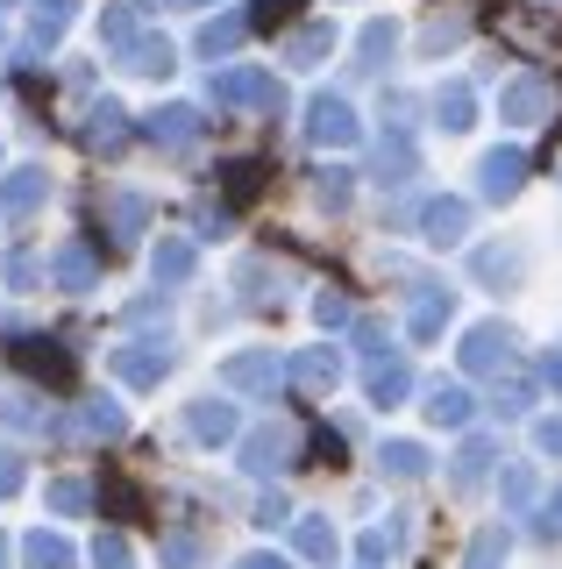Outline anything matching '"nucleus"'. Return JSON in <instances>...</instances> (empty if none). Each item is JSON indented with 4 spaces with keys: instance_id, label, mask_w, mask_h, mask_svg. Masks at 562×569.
<instances>
[{
    "instance_id": "obj_53",
    "label": "nucleus",
    "mask_w": 562,
    "mask_h": 569,
    "mask_svg": "<svg viewBox=\"0 0 562 569\" xmlns=\"http://www.w3.org/2000/svg\"><path fill=\"white\" fill-rule=\"evenodd\" d=\"M235 569H292V562H285V556H263V548H257V556H242Z\"/></svg>"
},
{
    "instance_id": "obj_13",
    "label": "nucleus",
    "mask_w": 562,
    "mask_h": 569,
    "mask_svg": "<svg viewBox=\"0 0 562 569\" xmlns=\"http://www.w3.org/2000/svg\"><path fill=\"white\" fill-rule=\"evenodd\" d=\"M420 406H428L434 427H470V413H478V399H470L463 385H428V399H420Z\"/></svg>"
},
{
    "instance_id": "obj_1",
    "label": "nucleus",
    "mask_w": 562,
    "mask_h": 569,
    "mask_svg": "<svg viewBox=\"0 0 562 569\" xmlns=\"http://www.w3.org/2000/svg\"><path fill=\"white\" fill-rule=\"evenodd\" d=\"M292 462H300V435H292L285 420L242 435V470H250V477H278V470H292Z\"/></svg>"
},
{
    "instance_id": "obj_20",
    "label": "nucleus",
    "mask_w": 562,
    "mask_h": 569,
    "mask_svg": "<svg viewBox=\"0 0 562 569\" xmlns=\"http://www.w3.org/2000/svg\"><path fill=\"white\" fill-rule=\"evenodd\" d=\"M22 556H29V569H72V541H64L58 527H37L22 541Z\"/></svg>"
},
{
    "instance_id": "obj_25",
    "label": "nucleus",
    "mask_w": 562,
    "mask_h": 569,
    "mask_svg": "<svg viewBox=\"0 0 562 569\" xmlns=\"http://www.w3.org/2000/svg\"><path fill=\"white\" fill-rule=\"evenodd\" d=\"M86 136H93V142H100V150H108V157H114V150H121V142H129V114H121V107H114V100H100V107H93V121H86Z\"/></svg>"
},
{
    "instance_id": "obj_45",
    "label": "nucleus",
    "mask_w": 562,
    "mask_h": 569,
    "mask_svg": "<svg viewBox=\"0 0 562 569\" xmlns=\"http://www.w3.org/2000/svg\"><path fill=\"white\" fill-rule=\"evenodd\" d=\"M257 192V164H228V200H250Z\"/></svg>"
},
{
    "instance_id": "obj_54",
    "label": "nucleus",
    "mask_w": 562,
    "mask_h": 569,
    "mask_svg": "<svg viewBox=\"0 0 562 569\" xmlns=\"http://www.w3.org/2000/svg\"><path fill=\"white\" fill-rule=\"evenodd\" d=\"M179 8H214V0H179Z\"/></svg>"
},
{
    "instance_id": "obj_21",
    "label": "nucleus",
    "mask_w": 562,
    "mask_h": 569,
    "mask_svg": "<svg viewBox=\"0 0 562 569\" xmlns=\"http://www.w3.org/2000/svg\"><path fill=\"white\" fill-rule=\"evenodd\" d=\"M79 435H93V441H121V435H129V420H121V406H114V399H86V406H79Z\"/></svg>"
},
{
    "instance_id": "obj_34",
    "label": "nucleus",
    "mask_w": 562,
    "mask_h": 569,
    "mask_svg": "<svg viewBox=\"0 0 562 569\" xmlns=\"http://www.w3.org/2000/svg\"><path fill=\"white\" fill-rule=\"evenodd\" d=\"M392 548H399V527H363L357 556H363V562H384V556H392Z\"/></svg>"
},
{
    "instance_id": "obj_56",
    "label": "nucleus",
    "mask_w": 562,
    "mask_h": 569,
    "mask_svg": "<svg viewBox=\"0 0 562 569\" xmlns=\"http://www.w3.org/2000/svg\"><path fill=\"white\" fill-rule=\"evenodd\" d=\"M143 8H150V0H143Z\"/></svg>"
},
{
    "instance_id": "obj_29",
    "label": "nucleus",
    "mask_w": 562,
    "mask_h": 569,
    "mask_svg": "<svg viewBox=\"0 0 562 569\" xmlns=\"http://www.w3.org/2000/svg\"><path fill=\"white\" fill-rule=\"evenodd\" d=\"M292 541H300V556L307 562H335V527H328V520H300V533H292Z\"/></svg>"
},
{
    "instance_id": "obj_39",
    "label": "nucleus",
    "mask_w": 562,
    "mask_h": 569,
    "mask_svg": "<svg viewBox=\"0 0 562 569\" xmlns=\"http://www.w3.org/2000/svg\"><path fill=\"white\" fill-rule=\"evenodd\" d=\"M93 562L100 569H129V541H121V533H100V541H93Z\"/></svg>"
},
{
    "instance_id": "obj_10",
    "label": "nucleus",
    "mask_w": 562,
    "mask_h": 569,
    "mask_svg": "<svg viewBox=\"0 0 562 569\" xmlns=\"http://www.w3.org/2000/svg\"><path fill=\"white\" fill-rule=\"evenodd\" d=\"M449 313H455V299L442 292V284H420V292H413V313H407L413 342H434V335L449 328Z\"/></svg>"
},
{
    "instance_id": "obj_31",
    "label": "nucleus",
    "mask_w": 562,
    "mask_h": 569,
    "mask_svg": "<svg viewBox=\"0 0 562 569\" xmlns=\"http://www.w3.org/2000/svg\"><path fill=\"white\" fill-rule=\"evenodd\" d=\"M0 420H8V427H43V406L29 399L22 385H0Z\"/></svg>"
},
{
    "instance_id": "obj_24",
    "label": "nucleus",
    "mask_w": 562,
    "mask_h": 569,
    "mask_svg": "<svg viewBox=\"0 0 562 569\" xmlns=\"http://www.w3.org/2000/svg\"><path fill=\"white\" fill-rule=\"evenodd\" d=\"M114 370H121L129 385H157V378L171 370V356H164V349H114Z\"/></svg>"
},
{
    "instance_id": "obj_36",
    "label": "nucleus",
    "mask_w": 562,
    "mask_h": 569,
    "mask_svg": "<svg viewBox=\"0 0 562 569\" xmlns=\"http://www.w3.org/2000/svg\"><path fill=\"white\" fill-rule=\"evenodd\" d=\"M378 164H384L378 178H392V186H399V178H413V150H407V142L392 136V142H384V157H378Z\"/></svg>"
},
{
    "instance_id": "obj_37",
    "label": "nucleus",
    "mask_w": 562,
    "mask_h": 569,
    "mask_svg": "<svg viewBox=\"0 0 562 569\" xmlns=\"http://www.w3.org/2000/svg\"><path fill=\"white\" fill-rule=\"evenodd\" d=\"M86 498H93V491H86L79 477H58V485H50V506H58V512H86Z\"/></svg>"
},
{
    "instance_id": "obj_22",
    "label": "nucleus",
    "mask_w": 562,
    "mask_h": 569,
    "mask_svg": "<svg viewBox=\"0 0 562 569\" xmlns=\"http://www.w3.org/2000/svg\"><path fill=\"white\" fill-rule=\"evenodd\" d=\"M192 263H200V257H192V242H179V236H164V242L150 249V271L164 278V284H185V278H192Z\"/></svg>"
},
{
    "instance_id": "obj_48",
    "label": "nucleus",
    "mask_w": 562,
    "mask_h": 569,
    "mask_svg": "<svg viewBox=\"0 0 562 569\" xmlns=\"http://www.w3.org/2000/svg\"><path fill=\"white\" fill-rule=\"evenodd\" d=\"M164 556H171V562H200V541H192V533H171Z\"/></svg>"
},
{
    "instance_id": "obj_6",
    "label": "nucleus",
    "mask_w": 562,
    "mask_h": 569,
    "mask_svg": "<svg viewBox=\"0 0 562 569\" xmlns=\"http://www.w3.org/2000/svg\"><path fill=\"white\" fill-rule=\"evenodd\" d=\"M499 114L513 121V129H534V121L555 114V86H549V79H513V86L499 93Z\"/></svg>"
},
{
    "instance_id": "obj_26",
    "label": "nucleus",
    "mask_w": 562,
    "mask_h": 569,
    "mask_svg": "<svg viewBox=\"0 0 562 569\" xmlns=\"http://www.w3.org/2000/svg\"><path fill=\"white\" fill-rule=\"evenodd\" d=\"M378 462H384V477H428V449H420V441H384L378 449Z\"/></svg>"
},
{
    "instance_id": "obj_32",
    "label": "nucleus",
    "mask_w": 562,
    "mask_h": 569,
    "mask_svg": "<svg viewBox=\"0 0 562 569\" xmlns=\"http://www.w3.org/2000/svg\"><path fill=\"white\" fill-rule=\"evenodd\" d=\"M242 36H250V14H221V22H207V29H200V50L214 58V50H235Z\"/></svg>"
},
{
    "instance_id": "obj_38",
    "label": "nucleus",
    "mask_w": 562,
    "mask_h": 569,
    "mask_svg": "<svg viewBox=\"0 0 562 569\" xmlns=\"http://www.w3.org/2000/svg\"><path fill=\"white\" fill-rule=\"evenodd\" d=\"M534 533H541V541H562V485L549 491V506L534 512Z\"/></svg>"
},
{
    "instance_id": "obj_11",
    "label": "nucleus",
    "mask_w": 562,
    "mask_h": 569,
    "mask_svg": "<svg viewBox=\"0 0 562 569\" xmlns=\"http://www.w3.org/2000/svg\"><path fill=\"white\" fill-rule=\"evenodd\" d=\"M363 385H371V406H399V399L413 391V370H407V356H371Z\"/></svg>"
},
{
    "instance_id": "obj_15",
    "label": "nucleus",
    "mask_w": 562,
    "mask_h": 569,
    "mask_svg": "<svg viewBox=\"0 0 562 569\" xmlns=\"http://www.w3.org/2000/svg\"><path fill=\"white\" fill-rule=\"evenodd\" d=\"M185 427H192V441H228V435H235V406H228V399H200L185 413Z\"/></svg>"
},
{
    "instance_id": "obj_16",
    "label": "nucleus",
    "mask_w": 562,
    "mask_h": 569,
    "mask_svg": "<svg viewBox=\"0 0 562 569\" xmlns=\"http://www.w3.org/2000/svg\"><path fill=\"white\" fill-rule=\"evenodd\" d=\"M50 192V171H14V178H0V213H29Z\"/></svg>"
},
{
    "instance_id": "obj_47",
    "label": "nucleus",
    "mask_w": 562,
    "mask_h": 569,
    "mask_svg": "<svg viewBox=\"0 0 562 569\" xmlns=\"http://www.w3.org/2000/svg\"><path fill=\"white\" fill-rule=\"evenodd\" d=\"M37 271H43V263L29 257V249H14V257H8V284H29V278H37Z\"/></svg>"
},
{
    "instance_id": "obj_2",
    "label": "nucleus",
    "mask_w": 562,
    "mask_h": 569,
    "mask_svg": "<svg viewBox=\"0 0 562 569\" xmlns=\"http://www.w3.org/2000/svg\"><path fill=\"white\" fill-rule=\"evenodd\" d=\"M214 100H228V107H285V86L271 79V71H257V64H235V71H221L214 79Z\"/></svg>"
},
{
    "instance_id": "obj_18",
    "label": "nucleus",
    "mask_w": 562,
    "mask_h": 569,
    "mask_svg": "<svg viewBox=\"0 0 562 569\" xmlns=\"http://www.w3.org/2000/svg\"><path fill=\"white\" fill-rule=\"evenodd\" d=\"M50 271H58V284H64V292H86V284L100 278V263H93V249H86V242H64Z\"/></svg>"
},
{
    "instance_id": "obj_41",
    "label": "nucleus",
    "mask_w": 562,
    "mask_h": 569,
    "mask_svg": "<svg viewBox=\"0 0 562 569\" xmlns=\"http://www.w3.org/2000/svg\"><path fill=\"white\" fill-rule=\"evenodd\" d=\"M526 498H534V470L513 462V470H505V506H526Z\"/></svg>"
},
{
    "instance_id": "obj_44",
    "label": "nucleus",
    "mask_w": 562,
    "mask_h": 569,
    "mask_svg": "<svg viewBox=\"0 0 562 569\" xmlns=\"http://www.w3.org/2000/svg\"><path fill=\"white\" fill-rule=\"evenodd\" d=\"M313 313H321V328H342V320H349V299L342 292H321V299H313Z\"/></svg>"
},
{
    "instance_id": "obj_42",
    "label": "nucleus",
    "mask_w": 562,
    "mask_h": 569,
    "mask_svg": "<svg viewBox=\"0 0 562 569\" xmlns=\"http://www.w3.org/2000/svg\"><path fill=\"white\" fill-rule=\"evenodd\" d=\"M478 271H484V278H513V271H520V249H505V257H499V249H484Z\"/></svg>"
},
{
    "instance_id": "obj_3",
    "label": "nucleus",
    "mask_w": 562,
    "mask_h": 569,
    "mask_svg": "<svg viewBox=\"0 0 562 569\" xmlns=\"http://www.w3.org/2000/svg\"><path fill=\"white\" fill-rule=\"evenodd\" d=\"M307 136L321 142V150H349V142L363 136V121H357V107L349 100H335V93H321L307 107Z\"/></svg>"
},
{
    "instance_id": "obj_28",
    "label": "nucleus",
    "mask_w": 562,
    "mask_h": 569,
    "mask_svg": "<svg viewBox=\"0 0 562 569\" xmlns=\"http://www.w3.org/2000/svg\"><path fill=\"white\" fill-rule=\"evenodd\" d=\"M72 8H79V0H37V29H29V43L50 50V43H58V29L72 22Z\"/></svg>"
},
{
    "instance_id": "obj_17",
    "label": "nucleus",
    "mask_w": 562,
    "mask_h": 569,
    "mask_svg": "<svg viewBox=\"0 0 562 569\" xmlns=\"http://www.w3.org/2000/svg\"><path fill=\"white\" fill-rule=\"evenodd\" d=\"M121 64H129V71H143V79H164V71L179 64V58H171V43H164V36H136V43L121 50Z\"/></svg>"
},
{
    "instance_id": "obj_49",
    "label": "nucleus",
    "mask_w": 562,
    "mask_h": 569,
    "mask_svg": "<svg viewBox=\"0 0 562 569\" xmlns=\"http://www.w3.org/2000/svg\"><path fill=\"white\" fill-rule=\"evenodd\" d=\"M321 200H328V207H342V200H349V178H342V171H328V178H321Z\"/></svg>"
},
{
    "instance_id": "obj_52",
    "label": "nucleus",
    "mask_w": 562,
    "mask_h": 569,
    "mask_svg": "<svg viewBox=\"0 0 562 569\" xmlns=\"http://www.w3.org/2000/svg\"><path fill=\"white\" fill-rule=\"evenodd\" d=\"M541 378H549V385H555V391H562V342H555V349H549V356H541Z\"/></svg>"
},
{
    "instance_id": "obj_7",
    "label": "nucleus",
    "mask_w": 562,
    "mask_h": 569,
    "mask_svg": "<svg viewBox=\"0 0 562 569\" xmlns=\"http://www.w3.org/2000/svg\"><path fill=\"white\" fill-rule=\"evenodd\" d=\"M292 385H300L307 399H328V391L342 385V356L335 349H300L292 356Z\"/></svg>"
},
{
    "instance_id": "obj_27",
    "label": "nucleus",
    "mask_w": 562,
    "mask_h": 569,
    "mask_svg": "<svg viewBox=\"0 0 562 569\" xmlns=\"http://www.w3.org/2000/svg\"><path fill=\"white\" fill-rule=\"evenodd\" d=\"M463 569H505V527H478V533H470Z\"/></svg>"
},
{
    "instance_id": "obj_55",
    "label": "nucleus",
    "mask_w": 562,
    "mask_h": 569,
    "mask_svg": "<svg viewBox=\"0 0 562 569\" xmlns=\"http://www.w3.org/2000/svg\"><path fill=\"white\" fill-rule=\"evenodd\" d=\"M0 556H8V541H0Z\"/></svg>"
},
{
    "instance_id": "obj_46",
    "label": "nucleus",
    "mask_w": 562,
    "mask_h": 569,
    "mask_svg": "<svg viewBox=\"0 0 562 569\" xmlns=\"http://www.w3.org/2000/svg\"><path fill=\"white\" fill-rule=\"evenodd\" d=\"M14 491H22V456L0 449V498H14Z\"/></svg>"
},
{
    "instance_id": "obj_43",
    "label": "nucleus",
    "mask_w": 562,
    "mask_h": 569,
    "mask_svg": "<svg viewBox=\"0 0 562 569\" xmlns=\"http://www.w3.org/2000/svg\"><path fill=\"white\" fill-rule=\"evenodd\" d=\"M526 399H534V391H526V385H505V391H491V406H499L505 420H520V413H526Z\"/></svg>"
},
{
    "instance_id": "obj_12",
    "label": "nucleus",
    "mask_w": 562,
    "mask_h": 569,
    "mask_svg": "<svg viewBox=\"0 0 562 569\" xmlns=\"http://www.w3.org/2000/svg\"><path fill=\"white\" fill-rule=\"evenodd\" d=\"M470 228V207L463 200H428V213H420V236H428L434 249H455Z\"/></svg>"
},
{
    "instance_id": "obj_9",
    "label": "nucleus",
    "mask_w": 562,
    "mask_h": 569,
    "mask_svg": "<svg viewBox=\"0 0 562 569\" xmlns=\"http://www.w3.org/2000/svg\"><path fill=\"white\" fill-rule=\"evenodd\" d=\"M143 136H150V142H164V150H185V142L200 136V107H179V100L157 107V114L143 121Z\"/></svg>"
},
{
    "instance_id": "obj_33",
    "label": "nucleus",
    "mask_w": 562,
    "mask_h": 569,
    "mask_svg": "<svg viewBox=\"0 0 562 569\" xmlns=\"http://www.w3.org/2000/svg\"><path fill=\"white\" fill-rule=\"evenodd\" d=\"M392 43H399V29H392V22H371V29H363V43H357V50H363L357 64H363V71H378L384 58H392Z\"/></svg>"
},
{
    "instance_id": "obj_35",
    "label": "nucleus",
    "mask_w": 562,
    "mask_h": 569,
    "mask_svg": "<svg viewBox=\"0 0 562 569\" xmlns=\"http://www.w3.org/2000/svg\"><path fill=\"white\" fill-rule=\"evenodd\" d=\"M100 36H108L114 50H129V43H136V14H129V8H108V14H100Z\"/></svg>"
},
{
    "instance_id": "obj_50",
    "label": "nucleus",
    "mask_w": 562,
    "mask_h": 569,
    "mask_svg": "<svg viewBox=\"0 0 562 569\" xmlns=\"http://www.w3.org/2000/svg\"><path fill=\"white\" fill-rule=\"evenodd\" d=\"M534 441H541L549 456H562V420H541V427H534Z\"/></svg>"
},
{
    "instance_id": "obj_4",
    "label": "nucleus",
    "mask_w": 562,
    "mask_h": 569,
    "mask_svg": "<svg viewBox=\"0 0 562 569\" xmlns=\"http://www.w3.org/2000/svg\"><path fill=\"white\" fill-rule=\"evenodd\" d=\"M221 385L228 391H263V399H271V391L285 385V363H278L271 349H242V356H228V363H221Z\"/></svg>"
},
{
    "instance_id": "obj_51",
    "label": "nucleus",
    "mask_w": 562,
    "mask_h": 569,
    "mask_svg": "<svg viewBox=\"0 0 562 569\" xmlns=\"http://www.w3.org/2000/svg\"><path fill=\"white\" fill-rule=\"evenodd\" d=\"M285 14H292V0H263V8L250 14V22H285Z\"/></svg>"
},
{
    "instance_id": "obj_19",
    "label": "nucleus",
    "mask_w": 562,
    "mask_h": 569,
    "mask_svg": "<svg viewBox=\"0 0 562 569\" xmlns=\"http://www.w3.org/2000/svg\"><path fill=\"white\" fill-rule=\"evenodd\" d=\"M328 50H335V22H307V29H292L285 64H321Z\"/></svg>"
},
{
    "instance_id": "obj_23",
    "label": "nucleus",
    "mask_w": 562,
    "mask_h": 569,
    "mask_svg": "<svg viewBox=\"0 0 562 569\" xmlns=\"http://www.w3.org/2000/svg\"><path fill=\"white\" fill-rule=\"evenodd\" d=\"M434 121H442V129H470V121H478V100H470L463 79H449L442 93H434Z\"/></svg>"
},
{
    "instance_id": "obj_30",
    "label": "nucleus",
    "mask_w": 562,
    "mask_h": 569,
    "mask_svg": "<svg viewBox=\"0 0 562 569\" xmlns=\"http://www.w3.org/2000/svg\"><path fill=\"white\" fill-rule=\"evenodd\" d=\"M108 221H114V242H136V228L150 221V207L136 200V192H114V200H108Z\"/></svg>"
},
{
    "instance_id": "obj_5",
    "label": "nucleus",
    "mask_w": 562,
    "mask_h": 569,
    "mask_svg": "<svg viewBox=\"0 0 562 569\" xmlns=\"http://www.w3.org/2000/svg\"><path fill=\"white\" fill-rule=\"evenodd\" d=\"M513 363V328H499V320H484V328L463 335V370L470 378H491V370Z\"/></svg>"
},
{
    "instance_id": "obj_40",
    "label": "nucleus",
    "mask_w": 562,
    "mask_h": 569,
    "mask_svg": "<svg viewBox=\"0 0 562 569\" xmlns=\"http://www.w3.org/2000/svg\"><path fill=\"white\" fill-rule=\"evenodd\" d=\"M22 363H29V370H50V378H72V363H64L58 349H37V342L22 349Z\"/></svg>"
},
{
    "instance_id": "obj_14",
    "label": "nucleus",
    "mask_w": 562,
    "mask_h": 569,
    "mask_svg": "<svg viewBox=\"0 0 562 569\" xmlns=\"http://www.w3.org/2000/svg\"><path fill=\"white\" fill-rule=\"evenodd\" d=\"M491 462H499V441H463V449H455V491H478L484 477H491Z\"/></svg>"
},
{
    "instance_id": "obj_8",
    "label": "nucleus",
    "mask_w": 562,
    "mask_h": 569,
    "mask_svg": "<svg viewBox=\"0 0 562 569\" xmlns=\"http://www.w3.org/2000/svg\"><path fill=\"white\" fill-rule=\"evenodd\" d=\"M520 186H526V157L520 150H491L478 164V192H484V200H513Z\"/></svg>"
}]
</instances>
